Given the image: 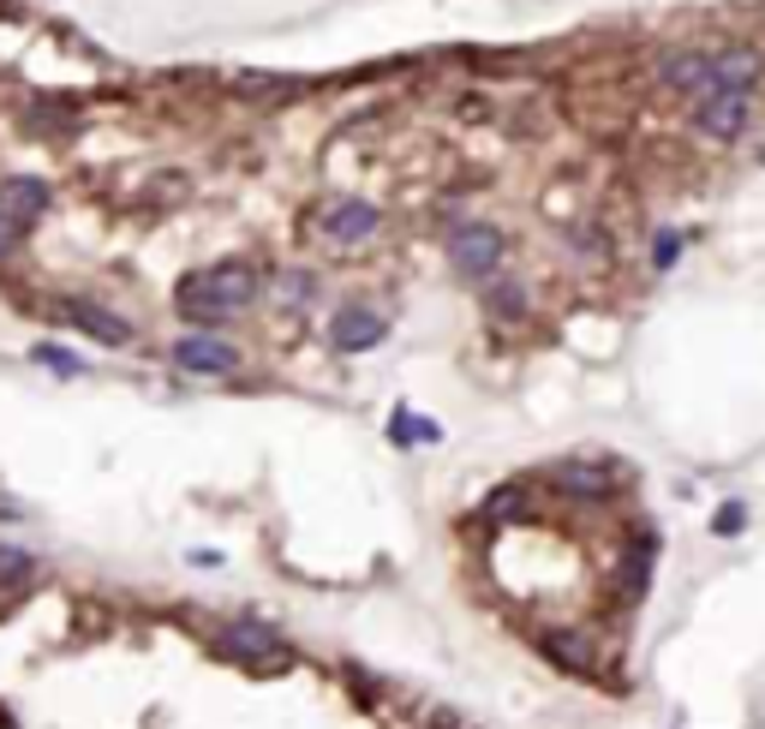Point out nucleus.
I'll use <instances>...</instances> for the list:
<instances>
[{"label":"nucleus","mask_w":765,"mask_h":729,"mask_svg":"<svg viewBox=\"0 0 765 729\" xmlns=\"http://www.w3.org/2000/svg\"><path fill=\"white\" fill-rule=\"evenodd\" d=\"M251 299H258V270H251V263H210V270H191L180 281V293H174L180 317H191V324H227V317H239Z\"/></svg>","instance_id":"1"},{"label":"nucleus","mask_w":765,"mask_h":729,"mask_svg":"<svg viewBox=\"0 0 765 729\" xmlns=\"http://www.w3.org/2000/svg\"><path fill=\"white\" fill-rule=\"evenodd\" d=\"M222 651L239 663H251V670H282L293 651L282 646V634L263 628V622H227L222 628Z\"/></svg>","instance_id":"2"},{"label":"nucleus","mask_w":765,"mask_h":729,"mask_svg":"<svg viewBox=\"0 0 765 729\" xmlns=\"http://www.w3.org/2000/svg\"><path fill=\"white\" fill-rule=\"evenodd\" d=\"M449 258L461 275H491L496 263H503V234H496L491 222H467L449 234Z\"/></svg>","instance_id":"3"},{"label":"nucleus","mask_w":765,"mask_h":729,"mask_svg":"<svg viewBox=\"0 0 765 729\" xmlns=\"http://www.w3.org/2000/svg\"><path fill=\"white\" fill-rule=\"evenodd\" d=\"M174 365L191 371V377H227V371H239V348L222 336H180L174 341Z\"/></svg>","instance_id":"4"},{"label":"nucleus","mask_w":765,"mask_h":729,"mask_svg":"<svg viewBox=\"0 0 765 729\" xmlns=\"http://www.w3.org/2000/svg\"><path fill=\"white\" fill-rule=\"evenodd\" d=\"M382 341V317L372 305H341L336 317H329V348L336 353H372Z\"/></svg>","instance_id":"5"},{"label":"nucleus","mask_w":765,"mask_h":729,"mask_svg":"<svg viewBox=\"0 0 765 729\" xmlns=\"http://www.w3.org/2000/svg\"><path fill=\"white\" fill-rule=\"evenodd\" d=\"M60 317H67L72 329H84L91 341H102V348H126V341H132V324H126L120 311H108V305H91V299H60Z\"/></svg>","instance_id":"6"},{"label":"nucleus","mask_w":765,"mask_h":729,"mask_svg":"<svg viewBox=\"0 0 765 729\" xmlns=\"http://www.w3.org/2000/svg\"><path fill=\"white\" fill-rule=\"evenodd\" d=\"M765 79V60L754 48H730V55L711 60V96H748Z\"/></svg>","instance_id":"7"},{"label":"nucleus","mask_w":765,"mask_h":729,"mask_svg":"<svg viewBox=\"0 0 765 729\" xmlns=\"http://www.w3.org/2000/svg\"><path fill=\"white\" fill-rule=\"evenodd\" d=\"M539 651L556 663V670H568V675L598 670V646H592L586 634H574V628H544V634H539Z\"/></svg>","instance_id":"8"},{"label":"nucleus","mask_w":765,"mask_h":729,"mask_svg":"<svg viewBox=\"0 0 765 729\" xmlns=\"http://www.w3.org/2000/svg\"><path fill=\"white\" fill-rule=\"evenodd\" d=\"M694 120H699V132H706V138L735 144V138L748 132V96H706Z\"/></svg>","instance_id":"9"},{"label":"nucleus","mask_w":765,"mask_h":729,"mask_svg":"<svg viewBox=\"0 0 765 729\" xmlns=\"http://www.w3.org/2000/svg\"><path fill=\"white\" fill-rule=\"evenodd\" d=\"M377 222H382V210H377V203H365V198H348V203H336V210L323 215V227H329L336 246H360V239H372Z\"/></svg>","instance_id":"10"},{"label":"nucleus","mask_w":765,"mask_h":729,"mask_svg":"<svg viewBox=\"0 0 765 729\" xmlns=\"http://www.w3.org/2000/svg\"><path fill=\"white\" fill-rule=\"evenodd\" d=\"M48 210V186L36 180V174H12V180H0V215H12V222H36V215Z\"/></svg>","instance_id":"11"},{"label":"nucleus","mask_w":765,"mask_h":729,"mask_svg":"<svg viewBox=\"0 0 765 729\" xmlns=\"http://www.w3.org/2000/svg\"><path fill=\"white\" fill-rule=\"evenodd\" d=\"M664 84H670V91H687V96L706 102L711 96V60L706 55H670L664 60Z\"/></svg>","instance_id":"12"},{"label":"nucleus","mask_w":765,"mask_h":729,"mask_svg":"<svg viewBox=\"0 0 765 729\" xmlns=\"http://www.w3.org/2000/svg\"><path fill=\"white\" fill-rule=\"evenodd\" d=\"M556 484H563L568 496H586V503H604V496H610V472L604 467H580V460L556 467Z\"/></svg>","instance_id":"13"},{"label":"nucleus","mask_w":765,"mask_h":729,"mask_svg":"<svg viewBox=\"0 0 765 729\" xmlns=\"http://www.w3.org/2000/svg\"><path fill=\"white\" fill-rule=\"evenodd\" d=\"M36 574V556L19 544H0V586H24Z\"/></svg>","instance_id":"14"},{"label":"nucleus","mask_w":765,"mask_h":729,"mask_svg":"<svg viewBox=\"0 0 765 729\" xmlns=\"http://www.w3.org/2000/svg\"><path fill=\"white\" fill-rule=\"evenodd\" d=\"M234 91L239 96H293L299 84H293V79H270V72H239Z\"/></svg>","instance_id":"15"},{"label":"nucleus","mask_w":765,"mask_h":729,"mask_svg":"<svg viewBox=\"0 0 765 729\" xmlns=\"http://www.w3.org/2000/svg\"><path fill=\"white\" fill-rule=\"evenodd\" d=\"M437 437H443V425H437V419H413L407 407L395 413V443H437Z\"/></svg>","instance_id":"16"},{"label":"nucleus","mask_w":765,"mask_h":729,"mask_svg":"<svg viewBox=\"0 0 765 729\" xmlns=\"http://www.w3.org/2000/svg\"><path fill=\"white\" fill-rule=\"evenodd\" d=\"M275 293H282V305H305V299L317 293V281L305 275V270H287L282 281H275Z\"/></svg>","instance_id":"17"},{"label":"nucleus","mask_w":765,"mask_h":729,"mask_svg":"<svg viewBox=\"0 0 765 729\" xmlns=\"http://www.w3.org/2000/svg\"><path fill=\"white\" fill-rule=\"evenodd\" d=\"M36 365L60 371V377H79V371H84V360H79V353H67V348H48V341L36 348Z\"/></svg>","instance_id":"18"},{"label":"nucleus","mask_w":765,"mask_h":729,"mask_svg":"<svg viewBox=\"0 0 765 729\" xmlns=\"http://www.w3.org/2000/svg\"><path fill=\"white\" fill-rule=\"evenodd\" d=\"M491 311L496 317H520V311H527V293L508 287V281H496V287H491Z\"/></svg>","instance_id":"19"},{"label":"nucleus","mask_w":765,"mask_h":729,"mask_svg":"<svg viewBox=\"0 0 765 729\" xmlns=\"http://www.w3.org/2000/svg\"><path fill=\"white\" fill-rule=\"evenodd\" d=\"M742 520H748V508H742V503H723V508H718V520H711V532H718V539H735V532H742Z\"/></svg>","instance_id":"20"},{"label":"nucleus","mask_w":765,"mask_h":729,"mask_svg":"<svg viewBox=\"0 0 765 729\" xmlns=\"http://www.w3.org/2000/svg\"><path fill=\"white\" fill-rule=\"evenodd\" d=\"M675 258H682V234H658L652 239V263H658V270H670Z\"/></svg>","instance_id":"21"},{"label":"nucleus","mask_w":765,"mask_h":729,"mask_svg":"<svg viewBox=\"0 0 765 729\" xmlns=\"http://www.w3.org/2000/svg\"><path fill=\"white\" fill-rule=\"evenodd\" d=\"M19 234H24V227H19V222H12V215H0V258H7V251H12V246H19Z\"/></svg>","instance_id":"22"}]
</instances>
